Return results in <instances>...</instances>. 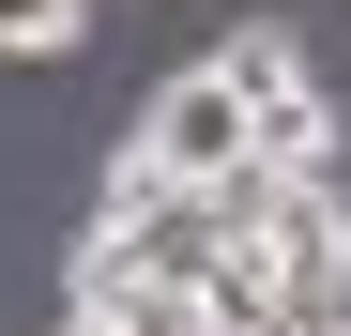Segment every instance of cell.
Masks as SVG:
<instances>
[{
    "instance_id": "6da1fadb",
    "label": "cell",
    "mask_w": 351,
    "mask_h": 336,
    "mask_svg": "<svg viewBox=\"0 0 351 336\" xmlns=\"http://www.w3.org/2000/svg\"><path fill=\"white\" fill-rule=\"evenodd\" d=\"M123 153L153 168L168 199H229V184L260 168V123H245V92H229L214 62H184V77H168V92L138 107V138H123Z\"/></svg>"
},
{
    "instance_id": "7a4b0ae2",
    "label": "cell",
    "mask_w": 351,
    "mask_h": 336,
    "mask_svg": "<svg viewBox=\"0 0 351 336\" xmlns=\"http://www.w3.org/2000/svg\"><path fill=\"white\" fill-rule=\"evenodd\" d=\"M214 77L245 92V123H260V107H290V92H321V77H306V46H290L275 16H245V31H229V46H214Z\"/></svg>"
},
{
    "instance_id": "3957f363",
    "label": "cell",
    "mask_w": 351,
    "mask_h": 336,
    "mask_svg": "<svg viewBox=\"0 0 351 336\" xmlns=\"http://www.w3.org/2000/svg\"><path fill=\"white\" fill-rule=\"evenodd\" d=\"M92 31V0H0V62H62Z\"/></svg>"
},
{
    "instance_id": "277c9868",
    "label": "cell",
    "mask_w": 351,
    "mask_h": 336,
    "mask_svg": "<svg viewBox=\"0 0 351 336\" xmlns=\"http://www.w3.org/2000/svg\"><path fill=\"white\" fill-rule=\"evenodd\" d=\"M46 336H123V321H92V306H62V321H46Z\"/></svg>"
}]
</instances>
